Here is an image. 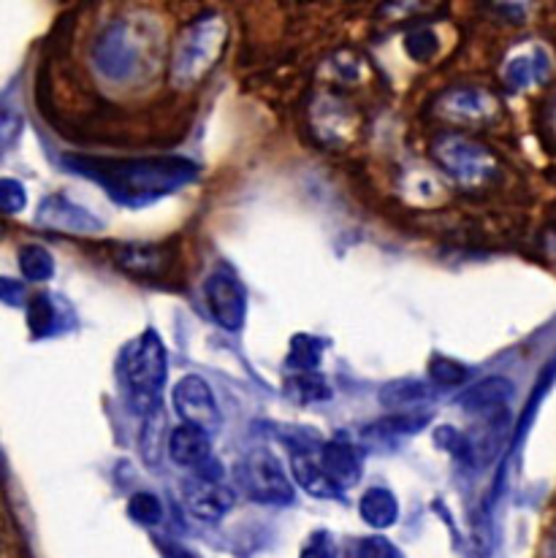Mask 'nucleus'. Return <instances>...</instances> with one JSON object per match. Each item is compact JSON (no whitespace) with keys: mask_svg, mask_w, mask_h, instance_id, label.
<instances>
[{"mask_svg":"<svg viewBox=\"0 0 556 558\" xmlns=\"http://www.w3.org/2000/svg\"><path fill=\"white\" fill-rule=\"evenodd\" d=\"M321 353H324V344L313 337H297L291 344V353H288V364L299 366L302 372L315 369L321 361Z\"/></svg>","mask_w":556,"mask_h":558,"instance_id":"obj_21","label":"nucleus"},{"mask_svg":"<svg viewBox=\"0 0 556 558\" xmlns=\"http://www.w3.org/2000/svg\"><path fill=\"white\" fill-rule=\"evenodd\" d=\"M22 114L9 98H0V155L9 153L22 133Z\"/></svg>","mask_w":556,"mask_h":558,"instance_id":"obj_20","label":"nucleus"},{"mask_svg":"<svg viewBox=\"0 0 556 558\" xmlns=\"http://www.w3.org/2000/svg\"><path fill=\"white\" fill-rule=\"evenodd\" d=\"M546 74H548V58L543 52L519 54V58L505 69V80H508V85L516 87V90H521V87L527 85H535V82L543 80Z\"/></svg>","mask_w":556,"mask_h":558,"instance_id":"obj_16","label":"nucleus"},{"mask_svg":"<svg viewBox=\"0 0 556 558\" xmlns=\"http://www.w3.org/2000/svg\"><path fill=\"white\" fill-rule=\"evenodd\" d=\"M65 166L71 171L93 177L109 190L111 198L125 204H144L155 201L158 195L180 187L193 177V166L188 160H93L82 155H65Z\"/></svg>","mask_w":556,"mask_h":558,"instance_id":"obj_1","label":"nucleus"},{"mask_svg":"<svg viewBox=\"0 0 556 558\" xmlns=\"http://www.w3.org/2000/svg\"><path fill=\"white\" fill-rule=\"evenodd\" d=\"M128 512H131L133 521L142 523V526H158V523L164 521V505H160L158 496L149 494V490L133 494L131 501H128Z\"/></svg>","mask_w":556,"mask_h":558,"instance_id":"obj_19","label":"nucleus"},{"mask_svg":"<svg viewBox=\"0 0 556 558\" xmlns=\"http://www.w3.org/2000/svg\"><path fill=\"white\" fill-rule=\"evenodd\" d=\"M318 459H321V466H324L326 477L337 485V490H345V488H350V485L359 483L361 459L350 442L331 439V442H326L324 448H321Z\"/></svg>","mask_w":556,"mask_h":558,"instance_id":"obj_11","label":"nucleus"},{"mask_svg":"<svg viewBox=\"0 0 556 558\" xmlns=\"http://www.w3.org/2000/svg\"><path fill=\"white\" fill-rule=\"evenodd\" d=\"M185 499L196 518H202V521H220L233 507L237 496H233L231 488H226L222 483H215V480L193 477L185 485Z\"/></svg>","mask_w":556,"mask_h":558,"instance_id":"obj_8","label":"nucleus"},{"mask_svg":"<svg viewBox=\"0 0 556 558\" xmlns=\"http://www.w3.org/2000/svg\"><path fill=\"white\" fill-rule=\"evenodd\" d=\"M25 204L27 193L25 187H22V182L3 177V180H0V211H3V215H16V211L25 209Z\"/></svg>","mask_w":556,"mask_h":558,"instance_id":"obj_22","label":"nucleus"},{"mask_svg":"<svg viewBox=\"0 0 556 558\" xmlns=\"http://www.w3.org/2000/svg\"><path fill=\"white\" fill-rule=\"evenodd\" d=\"M239 485L244 494L261 505H291L293 485L282 472L280 461L266 450H255L239 466Z\"/></svg>","mask_w":556,"mask_h":558,"instance_id":"obj_5","label":"nucleus"},{"mask_svg":"<svg viewBox=\"0 0 556 558\" xmlns=\"http://www.w3.org/2000/svg\"><path fill=\"white\" fill-rule=\"evenodd\" d=\"M36 222L38 226L49 228V231H96L98 222L93 220L90 215H87L82 206L71 204L69 198H63V195H52V198H47L41 204V209H38L36 215Z\"/></svg>","mask_w":556,"mask_h":558,"instance_id":"obj_9","label":"nucleus"},{"mask_svg":"<svg viewBox=\"0 0 556 558\" xmlns=\"http://www.w3.org/2000/svg\"><path fill=\"white\" fill-rule=\"evenodd\" d=\"M228 27L220 14H202L177 41L171 52V80L177 87H191L207 76L226 47Z\"/></svg>","mask_w":556,"mask_h":558,"instance_id":"obj_3","label":"nucleus"},{"mask_svg":"<svg viewBox=\"0 0 556 558\" xmlns=\"http://www.w3.org/2000/svg\"><path fill=\"white\" fill-rule=\"evenodd\" d=\"M494 109H497V104L492 100V95L475 90V87H459V90H450L440 100V111L454 122L486 120V117H492Z\"/></svg>","mask_w":556,"mask_h":558,"instance_id":"obj_12","label":"nucleus"},{"mask_svg":"<svg viewBox=\"0 0 556 558\" xmlns=\"http://www.w3.org/2000/svg\"><path fill=\"white\" fill-rule=\"evenodd\" d=\"M355 558H402L399 550L386 537H370L359 545Z\"/></svg>","mask_w":556,"mask_h":558,"instance_id":"obj_24","label":"nucleus"},{"mask_svg":"<svg viewBox=\"0 0 556 558\" xmlns=\"http://www.w3.org/2000/svg\"><path fill=\"white\" fill-rule=\"evenodd\" d=\"M27 326L36 339L52 337L63 331V315H60V301L49 293H38L27 306Z\"/></svg>","mask_w":556,"mask_h":558,"instance_id":"obj_14","label":"nucleus"},{"mask_svg":"<svg viewBox=\"0 0 556 558\" xmlns=\"http://www.w3.org/2000/svg\"><path fill=\"white\" fill-rule=\"evenodd\" d=\"M432 155L459 185L475 187L497 174V158L483 144L464 136H440L432 147Z\"/></svg>","mask_w":556,"mask_h":558,"instance_id":"obj_4","label":"nucleus"},{"mask_svg":"<svg viewBox=\"0 0 556 558\" xmlns=\"http://www.w3.org/2000/svg\"><path fill=\"white\" fill-rule=\"evenodd\" d=\"M122 393L131 401V410L142 415H155L160 410V393L166 385V348L155 331H144L142 337L125 344L117 361Z\"/></svg>","mask_w":556,"mask_h":558,"instance_id":"obj_2","label":"nucleus"},{"mask_svg":"<svg viewBox=\"0 0 556 558\" xmlns=\"http://www.w3.org/2000/svg\"><path fill=\"white\" fill-rule=\"evenodd\" d=\"M397 496L388 488H370L361 496V518H364L372 529L394 526V523H397Z\"/></svg>","mask_w":556,"mask_h":558,"instance_id":"obj_15","label":"nucleus"},{"mask_svg":"<svg viewBox=\"0 0 556 558\" xmlns=\"http://www.w3.org/2000/svg\"><path fill=\"white\" fill-rule=\"evenodd\" d=\"M169 456L174 464L188 466L196 472L198 466L207 464L213 459V445H209V434L196 426H177L169 437Z\"/></svg>","mask_w":556,"mask_h":558,"instance_id":"obj_10","label":"nucleus"},{"mask_svg":"<svg viewBox=\"0 0 556 558\" xmlns=\"http://www.w3.org/2000/svg\"><path fill=\"white\" fill-rule=\"evenodd\" d=\"M204 293H207L215 320L228 331H239L244 323V312H247V293H244V284L239 282L237 275L213 271L204 282Z\"/></svg>","mask_w":556,"mask_h":558,"instance_id":"obj_7","label":"nucleus"},{"mask_svg":"<svg viewBox=\"0 0 556 558\" xmlns=\"http://www.w3.org/2000/svg\"><path fill=\"white\" fill-rule=\"evenodd\" d=\"M174 410L188 426L204 428L213 434L220 426V410L215 404V393L202 377L188 374L174 385Z\"/></svg>","mask_w":556,"mask_h":558,"instance_id":"obj_6","label":"nucleus"},{"mask_svg":"<svg viewBox=\"0 0 556 558\" xmlns=\"http://www.w3.org/2000/svg\"><path fill=\"white\" fill-rule=\"evenodd\" d=\"M543 120H546L548 136H552L554 142H556V95H554L552 100H548V106H546V117H543Z\"/></svg>","mask_w":556,"mask_h":558,"instance_id":"obj_28","label":"nucleus"},{"mask_svg":"<svg viewBox=\"0 0 556 558\" xmlns=\"http://www.w3.org/2000/svg\"><path fill=\"white\" fill-rule=\"evenodd\" d=\"M0 304H9V306L25 304V284L16 282V279L0 277Z\"/></svg>","mask_w":556,"mask_h":558,"instance_id":"obj_27","label":"nucleus"},{"mask_svg":"<svg viewBox=\"0 0 556 558\" xmlns=\"http://www.w3.org/2000/svg\"><path fill=\"white\" fill-rule=\"evenodd\" d=\"M437 49V41L432 33H413V36L408 38V52L413 54L415 60H426L432 58Z\"/></svg>","mask_w":556,"mask_h":558,"instance_id":"obj_26","label":"nucleus"},{"mask_svg":"<svg viewBox=\"0 0 556 558\" xmlns=\"http://www.w3.org/2000/svg\"><path fill=\"white\" fill-rule=\"evenodd\" d=\"M20 269L31 282H47L55 275V258L38 244H27L20 250Z\"/></svg>","mask_w":556,"mask_h":558,"instance_id":"obj_17","label":"nucleus"},{"mask_svg":"<svg viewBox=\"0 0 556 558\" xmlns=\"http://www.w3.org/2000/svg\"><path fill=\"white\" fill-rule=\"evenodd\" d=\"M430 374H432V379L440 385H459L461 379H464L467 372H464V366L454 364V361L437 359L435 364L430 366Z\"/></svg>","mask_w":556,"mask_h":558,"instance_id":"obj_23","label":"nucleus"},{"mask_svg":"<svg viewBox=\"0 0 556 558\" xmlns=\"http://www.w3.org/2000/svg\"><path fill=\"white\" fill-rule=\"evenodd\" d=\"M286 393L288 399H293L297 404H313V401L329 399L331 390L321 377H307V374H302V377L288 379Z\"/></svg>","mask_w":556,"mask_h":558,"instance_id":"obj_18","label":"nucleus"},{"mask_svg":"<svg viewBox=\"0 0 556 558\" xmlns=\"http://www.w3.org/2000/svg\"><path fill=\"white\" fill-rule=\"evenodd\" d=\"M291 466H293V477H297V483L302 485L307 494L321 496V499H334V496H339L337 485L326 477L324 466H321V459L310 453V450H297L291 459Z\"/></svg>","mask_w":556,"mask_h":558,"instance_id":"obj_13","label":"nucleus"},{"mask_svg":"<svg viewBox=\"0 0 556 558\" xmlns=\"http://www.w3.org/2000/svg\"><path fill=\"white\" fill-rule=\"evenodd\" d=\"M302 558H337V548H334L331 537L326 532H315L313 537L304 545Z\"/></svg>","mask_w":556,"mask_h":558,"instance_id":"obj_25","label":"nucleus"}]
</instances>
